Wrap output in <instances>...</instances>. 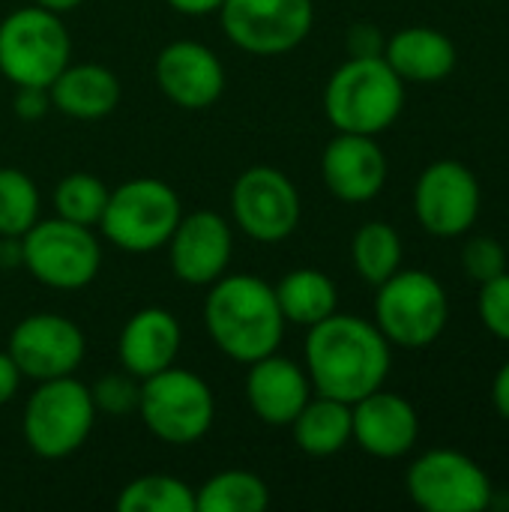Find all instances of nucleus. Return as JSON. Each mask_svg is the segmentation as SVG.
Wrapping results in <instances>:
<instances>
[{
    "label": "nucleus",
    "instance_id": "0eeeda50",
    "mask_svg": "<svg viewBox=\"0 0 509 512\" xmlns=\"http://www.w3.org/2000/svg\"><path fill=\"white\" fill-rule=\"evenodd\" d=\"M69 57L72 39L63 15L33 3L0 21V75L15 87H51Z\"/></svg>",
    "mask_w": 509,
    "mask_h": 512
},
{
    "label": "nucleus",
    "instance_id": "f704fd0d",
    "mask_svg": "<svg viewBox=\"0 0 509 512\" xmlns=\"http://www.w3.org/2000/svg\"><path fill=\"white\" fill-rule=\"evenodd\" d=\"M21 387V372L15 366V360L9 357V351H0V405L12 402L15 393Z\"/></svg>",
    "mask_w": 509,
    "mask_h": 512
},
{
    "label": "nucleus",
    "instance_id": "a211bd4d",
    "mask_svg": "<svg viewBox=\"0 0 509 512\" xmlns=\"http://www.w3.org/2000/svg\"><path fill=\"white\" fill-rule=\"evenodd\" d=\"M417 408L390 390H375L351 405V441L375 459H402L417 447Z\"/></svg>",
    "mask_w": 509,
    "mask_h": 512
},
{
    "label": "nucleus",
    "instance_id": "4c0bfd02",
    "mask_svg": "<svg viewBox=\"0 0 509 512\" xmlns=\"http://www.w3.org/2000/svg\"><path fill=\"white\" fill-rule=\"evenodd\" d=\"M21 264H24L21 237H0V267L3 270H18Z\"/></svg>",
    "mask_w": 509,
    "mask_h": 512
},
{
    "label": "nucleus",
    "instance_id": "5701e85b",
    "mask_svg": "<svg viewBox=\"0 0 509 512\" xmlns=\"http://www.w3.org/2000/svg\"><path fill=\"white\" fill-rule=\"evenodd\" d=\"M294 444L312 456L327 459L342 453L351 444V405L315 393L291 423Z\"/></svg>",
    "mask_w": 509,
    "mask_h": 512
},
{
    "label": "nucleus",
    "instance_id": "f3484780",
    "mask_svg": "<svg viewBox=\"0 0 509 512\" xmlns=\"http://www.w3.org/2000/svg\"><path fill=\"white\" fill-rule=\"evenodd\" d=\"M387 171V156L375 135L336 132L321 153L324 186L345 204H366L378 198L387 183Z\"/></svg>",
    "mask_w": 509,
    "mask_h": 512
},
{
    "label": "nucleus",
    "instance_id": "6ab92c4d",
    "mask_svg": "<svg viewBox=\"0 0 509 512\" xmlns=\"http://www.w3.org/2000/svg\"><path fill=\"white\" fill-rule=\"evenodd\" d=\"M312 381L306 366L276 354H267L249 363L246 372V399L252 414L267 426H291L300 408L312 399Z\"/></svg>",
    "mask_w": 509,
    "mask_h": 512
},
{
    "label": "nucleus",
    "instance_id": "7ed1b4c3",
    "mask_svg": "<svg viewBox=\"0 0 509 512\" xmlns=\"http://www.w3.org/2000/svg\"><path fill=\"white\" fill-rule=\"evenodd\" d=\"M405 108V81L384 57H348L324 87V114L336 132L381 135Z\"/></svg>",
    "mask_w": 509,
    "mask_h": 512
},
{
    "label": "nucleus",
    "instance_id": "9d476101",
    "mask_svg": "<svg viewBox=\"0 0 509 512\" xmlns=\"http://www.w3.org/2000/svg\"><path fill=\"white\" fill-rule=\"evenodd\" d=\"M408 498L426 512H483L495 504L489 474L459 450H429L405 474Z\"/></svg>",
    "mask_w": 509,
    "mask_h": 512
},
{
    "label": "nucleus",
    "instance_id": "7c9ffc66",
    "mask_svg": "<svg viewBox=\"0 0 509 512\" xmlns=\"http://www.w3.org/2000/svg\"><path fill=\"white\" fill-rule=\"evenodd\" d=\"M462 270L477 285L501 276L507 270V249L495 237H471L462 246Z\"/></svg>",
    "mask_w": 509,
    "mask_h": 512
},
{
    "label": "nucleus",
    "instance_id": "423d86ee",
    "mask_svg": "<svg viewBox=\"0 0 509 512\" xmlns=\"http://www.w3.org/2000/svg\"><path fill=\"white\" fill-rule=\"evenodd\" d=\"M96 405L90 387L81 384L75 375L36 381L21 417V432L27 447L39 459H66L78 453L93 426H96Z\"/></svg>",
    "mask_w": 509,
    "mask_h": 512
},
{
    "label": "nucleus",
    "instance_id": "b1692460",
    "mask_svg": "<svg viewBox=\"0 0 509 512\" xmlns=\"http://www.w3.org/2000/svg\"><path fill=\"white\" fill-rule=\"evenodd\" d=\"M273 288H276V300H279V309H282L288 324H297V327L309 330L318 321L339 312L336 282L324 270H315V267L291 270Z\"/></svg>",
    "mask_w": 509,
    "mask_h": 512
},
{
    "label": "nucleus",
    "instance_id": "dca6fc26",
    "mask_svg": "<svg viewBox=\"0 0 509 512\" xmlns=\"http://www.w3.org/2000/svg\"><path fill=\"white\" fill-rule=\"evenodd\" d=\"M156 84L183 111H204L225 93V66L216 51L195 39L168 42L156 54Z\"/></svg>",
    "mask_w": 509,
    "mask_h": 512
},
{
    "label": "nucleus",
    "instance_id": "412c9836",
    "mask_svg": "<svg viewBox=\"0 0 509 512\" xmlns=\"http://www.w3.org/2000/svg\"><path fill=\"white\" fill-rule=\"evenodd\" d=\"M384 60L405 84H438L456 69V45L435 27H402L384 45Z\"/></svg>",
    "mask_w": 509,
    "mask_h": 512
},
{
    "label": "nucleus",
    "instance_id": "2eb2a0df",
    "mask_svg": "<svg viewBox=\"0 0 509 512\" xmlns=\"http://www.w3.org/2000/svg\"><path fill=\"white\" fill-rule=\"evenodd\" d=\"M171 273L195 288L213 285L228 273L234 255V231L216 210L183 213L171 240L165 243Z\"/></svg>",
    "mask_w": 509,
    "mask_h": 512
},
{
    "label": "nucleus",
    "instance_id": "4be33fe9",
    "mask_svg": "<svg viewBox=\"0 0 509 512\" xmlns=\"http://www.w3.org/2000/svg\"><path fill=\"white\" fill-rule=\"evenodd\" d=\"M51 108L72 120H102L123 96L120 78L102 63H66V69L51 81Z\"/></svg>",
    "mask_w": 509,
    "mask_h": 512
},
{
    "label": "nucleus",
    "instance_id": "39448f33",
    "mask_svg": "<svg viewBox=\"0 0 509 512\" xmlns=\"http://www.w3.org/2000/svg\"><path fill=\"white\" fill-rule=\"evenodd\" d=\"M450 321L444 285L426 270H396L375 294V327L393 348L423 351L441 339Z\"/></svg>",
    "mask_w": 509,
    "mask_h": 512
},
{
    "label": "nucleus",
    "instance_id": "ddd939ff",
    "mask_svg": "<svg viewBox=\"0 0 509 512\" xmlns=\"http://www.w3.org/2000/svg\"><path fill=\"white\" fill-rule=\"evenodd\" d=\"M483 207L477 174L459 159H438L414 183V216L432 237H462Z\"/></svg>",
    "mask_w": 509,
    "mask_h": 512
},
{
    "label": "nucleus",
    "instance_id": "e433bc0d",
    "mask_svg": "<svg viewBox=\"0 0 509 512\" xmlns=\"http://www.w3.org/2000/svg\"><path fill=\"white\" fill-rule=\"evenodd\" d=\"M492 402H495V411L509 423V360L498 369L492 381Z\"/></svg>",
    "mask_w": 509,
    "mask_h": 512
},
{
    "label": "nucleus",
    "instance_id": "4468645a",
    "mask_svg": "<svg viewBox=\"0 0 509 512\" xmlns=\"http://www.w3.org/2000/svg\"><path fill=\"white\" fill-rule=\"evenodd\" d=\"M6 351L15 360L21 378L51 381L75 375L87 354V339L81 327L66 315L36 312L12 327Z\"/></svg>",
    "mask_w": 509,
    "mask_h": 512
},
{
    "label": "nucleus",
    "instance_id": "f257e3e1",
    "mask_svg": "<svg viewBox=\"0 0 509 512\" xmlns=\"http://www.w3.org/2000/svg\"><path fill=\"white\" fill-rule=\"evenodd\" d=\"M303 354L312 390L348 405L381 390L393 366V345L375 321L342 312L309 327Z\"/></svg>",
    "mask_w": 509,
    "mask_h": 512
},
{
    "label": "nucleus",
    "instance_id": "72a5a7b5",
    "mask_svg": "<svg viewBox=\"0 0 509 512\" xmlns=\"http://www.w3.org/2000/svg\"><path fill=\"white\" fill-rule=\"evenodd\" d=\"M51 108L48 87H15V114L27 123L42 120Z\"/></svg>",
    "mask_w": 509,
    "mask_h": 512
},
{
    "label": "nucleus",
    "instance_id": "6e6552de",
    "mask_svg": "<svg viewBox=\"0 0 509 512\" xmlns=\"http://www.w3.org/2000/svg\"><path fill=\"white\" fill-rule=\"evenodd\" d=\"M138 417L162 444L192 447L216 423V396L201 375L168 366L141 381Z\"/></svg>",
    "mask_w": 509,
    "mask_h": 512
},
{
    "label": "nucleus",
    "instance_id": "f8f14e48",
    "mask_svg": "<svg viewBox=\"0 0 509 512\" xmlns=\"http://www.w3.org/2000/svg\"><path fill=\"white\" fill-rule=\"evenodd\" d=\"M231 216L249 240L282 243L297 231L303 201L285 171L273 165H252L231 186Z\"/></svg>",
    "mask_w": 509,
    "mask_h": 512
},
{
    "label": "nucleus",
    "instance_id": "c756f323",
    "mask_svg": "<svg viewBox=\"0 0 509 512\" xmlns=\"http://www.w3.org/2000/svg\"><path fill=\"white\" fill-rule=\"evenodd\" d=\"M96 414L105 417H126V414H138V402H141V378L123 372H108L102 375L93 387H90Z\"/></svg>",
    "mask_w": 509,
    "mask_h": 512
},
{
    "label": "nucleus",
    "instance_id": "9b49d317",
    "mask_svg": "<svg viewBox=\"0 0 509 512\" xmlns=\"http://www.w3.org/2000/svg\"><path fill=\"white\" fill-rule=\"evenodd\" d=\"M225 36L246 54L279 57L306 42L315 24L312 0H225L219 9Z\"/></svg>",
    "mask_w": 509,
    "mask_h": 512
},
{
    "label": "nucleus",
    "instance_id": "c9c22d12",
    "mask_svg": "<svg viewBox=\"0 0 509 512\" xmlns=\"http://www.w3.org/2000/svg\"><path fill=\"white\" fill-rule=\"evenodd\" d=\"M174 12L180 15H189V18H204V15H213L222 9L225 0H165Z\"/></svg>",
    "mask_w": 509,
    "mask_h": 512
},
{
    "label": "nucleus",
    "instance_id": "20e7f679",
    "mask_svg": "<svg viewBox=\"0 0 509 512\" xmlns=\"http://www.w3.org/2000/svg\"><path fill=\"white\" fill-rule=\"evenodd\" d=\"M180 216V195L171 189V183L159 177H132L108 192L99 231L114 249L147 255L165 249Z\"/></svg>",
    "mask_w": 509,
    "mask_h": 512
},
{
    "label": "nucleus",
    "instance_id": "c85d7f7f",
    "mask_svg": "<svg viewBox=\"0 0 509 512\" xmlns=\"http://www.w3.org/2000/svg\"><path fill=\"white\" fill-rule=\"evenodd\" d=\"M108 192L111 189L96 174L75 171V174H66L57 183V189H54V210L66 222L96 228L99 219H102V213H105Z\"/></svg>",
    "mask_w": 509,
    "mask_h": 512
},
{
    "label": "nucleus",
    "instance_id": "cd10ccee",
    "mask_svg": "<svg viewBox=\"0 0 509 512\" xmlns=\"http://www.w3.org/2000/svg\"><path fill=\"white\" fill-rule=\"evenodd\" d=\"M39 189L21 168H0V237H24L39 222Z\"/></svg>",
    "mask_w": 509,
    "mask_h": 512
},
{
    "label": "nucleus",
    "instance_id": "393cba45",
    "mask_svg": "<svg viewBox=\"0 0 509 512\" xmlns=\"http://www.w3.org/2000/svg\"><path fill=\"white\" fill-rule=\"evenodd\" d=\"M270 504L267 483L240 468L213 474L195 492V512H261Z\"/></svg>",
    "mask_w": 509,
    "mask_h": 512
},
{
    "label": "nucleus",
    "instance_id": "aec40b11",
    "mask_svg": "<svg viewBox=\"0 0 509 512\" xmlns=\"http://www.w3.org/2000/svg\"><path fill=\"white\" fill-rule=\"evenodd\" d=\"M183 345L180 321L162 306L138 309L120 330L117 339V360L135 378H150L177 363Z\"/></svg>",
    "mask_w": 509,
    "mask_h": 512
},
{
    "label": "nucleus",
    "instance_id": "f03ea898",
    "mask_svg": "<svg viewBox=\"0 0 509 512\" xmlns=\"http://www.w3.org/2000/svg\"><path fill=\"white\" fill-rule=\"evenodd\" d=\"M207 288L204 327L228 360L249 366L279 351L288 321L270 282L252 273H225Z\"/></svg>",
    "mask_w": 509,
    "mask_h": 512
},
{
    "label": "nucleus",
    "instance_id": "1a4fd4ad",
    "mask_svg": "<svg viewBox=\"0 0 509 512\" xmlns=\"http://www.w3.org/2000/svg\"><path fill=\"white\" fill-rule=\"evenodd\" d=\"M24 270L45 288L81 291L102 270V246L93 228L66 222L60 216L39 219L21 237Z\"/></svg>",
    "mask_w": 509,
    "mask_h": 512
},
{
    "label": "nucleus",
    "instance_id": "473e14b6",
    "mask_svg": "<svg viewBox=\"0 0 509 512\" xmlns=\"http://www.w3.org/2000/svg\"><path fill=\"white\" fill-rule=\"evenodd\" d=\"M345 45H348V57H384L387 39H384V33L375 24L360 21V24H351L348 27Z\"/></svg>",
    "mask_w": 509,
    "mask_h": 512
},
{
    "label": "nucleus",
    "instance_id": "bb28decb",
    "mask_svg": "<svg viewBox=\"0 0 509 512\" xmlns=\"http://www.w3.org/2000/svg\"><path fill=\"white\" fill-rule=\"evenodd\" d=\"M120 512H195V489L171 474H144L117 495Z\"/></svg>",
    "mask_w": 509,
    "mask_h": 512
},
{
    "label": "nucleus",
    "instance_id": "2f4dec72",
    "mask_svg": "<svg viewBox=\"0 0 509 512\" xmlns=\"http://www.w3.org/2000/svg\"><path fill=\"white\" fill-rule=\"evenodd\" d=\"M477 312H480L483 327L495 339L509 342V270L480 285Z\"/></svg>",
    "mask_w": 509,
    "mask_h": 512
},
{
    "label": "nucleus",
    "instance_id": "a878e982",
    "mask_svg": "<svg viewBox=\"0 0 509 512\" xmlns=\"http://www.w3.org/2000/svg\"><path fill=\"white\" fill-rule=\"evenodd\" d=\"M351 261L363 282L381 285L402 267V237L387 222H366L351 240Z\"/></svg>",
    "mask_w": 509,
    "mask_h": 512
},
{
    "label": "nucleus",
    "instance_id": "58836bf2",
    "mask_svg": "<svg viewBox=\"0 0 509 512\" xmlns=\"http://www.w3.org/2000/svg\"><path fill=\"white\" fill-rule=\"evenodd\" d=\"M33 3L42 6V9H51V12H57V15H66V12L78 9L84 0H33Z\"/></svg>",
    "mask_w": 509,
    "mask_h": 512
}]
</instances>
